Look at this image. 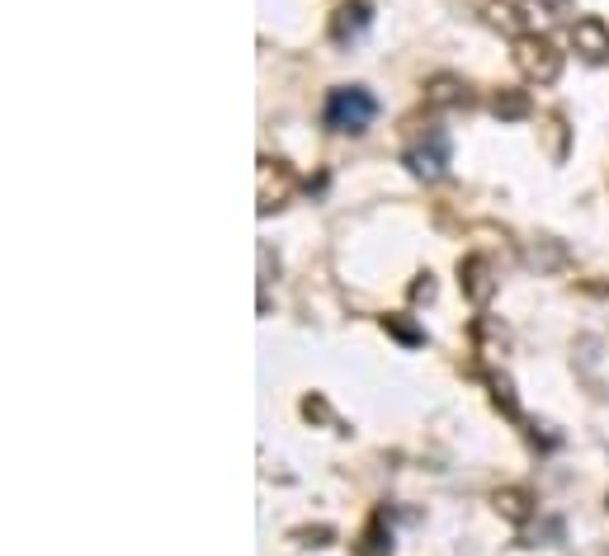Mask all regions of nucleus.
I'll use <instances>...</instances> for the list:
<instances>
[{
  "label": "nucleus",
  "instance_id": "obj_1",
  "mask_svg": "<svg viewBox=\"0 0 609 556\" xmlns=\"http://www.w3.org/2000/svg\"><path fill=\"white\" fill-rule=\"evenodd\" d=\"M321 119L331 133H364L368 123L378 119V99L364 90V85H340V90L326 95V109H321Z\"/></svg>",
  "mask_w": 609,
  "mask_h": 556
},
{
  "label": "nucleus",
  "instance_id": "obj_2",
  "mask_svg": "<svg viewBox=\"0 0 609 556\" xmlns=\"http://www.w3.org/2000/svg\"><path fill=\"white\" fill-rule=\"evenodd\" d=\"M515 66H520V76L524 81H538V85H552L562 76V52H558V42L544 38V34H520L515 38Z\"/></svg>",
  "mask_w": 609,
  "mask_h": 556
},
{
  "label": "nucleus",
  "instance_id": "obj_3",
  "mask_svg": "<svg viewBox=\"0 0 609 556\" xmlns=\"http://www.w3.org/2000/svg\"><path fill=\"white\" fill-rule=\"evenodd\" d=\"M293 189H297V175L283 161H269V156H260V218H269L275 208H283L293 198Z\"/></svg>",
  "mask_w": 609,
  "mask_h": 556
},
{
  "label": "nucleus",
  "instance_id": "obj_4",
  "mask_svg": "<svg viewBox=\"0 0 609 556\" xmlns=\"http://www.w3.org/2000/svg\"><path fill=\"white\" fill-rule=\"evenodd\" d=\"M459 288L473 307H487L491 293H496V274H491V260L487 255H463L459 260Z\"/></svg>",
  "mask_w": 609,
  "mask_h": 556
},
{
  "label": "nucleus",
  "instance_id": "obj_5",
  "mask_svg": "<svg viewBox=\"0 0 609 556\" xmlns=\"http://www.w3.org/2000/svg\"><path fill=\"white\" fill-rule=\"evenodd\" d=\"M406 165H411V175L425 180V184L444 180V170H449V137H444V133H435L430 141L411 147V151H406Z\"/></svg>",
  "mask_w": 609,
  "mask_h": 556
},
{
  "label": "nucleus",
  "instance_id": "obj_6",
  "mask_svg": "<svg viewBox=\"0 0 609 556\" xmlns=\"http://www.w3.org/2000/svg\"><path fill=\"white\" fill-rule=\"evenodd\" d=\"M572 48L586 57L590 66L609 62V24L600 20V14H581V20L572 24Z\"/></svg>",
  "mask_w": 609,
  "mask_h": 556
},
{
  "label": "nucleus",
  "instance_id": "obj_7",
  "mask_svg": "<svg viewBox=\"0 0 609 556\" xmlns=\"http://www.w3.org/2000/svg\"><path fill=\"white\" fill-rule=\"evenodd\" d=\"M425 104L430 109H467L473 104V90H467V81L439 71V76H430V85H425Z\"/></svg>",
  "mask_w": 609,
  "mask_h": 556
},
{
  "label": "nucleus",
  "instance_id": "obj_8",
  "mask_svg": "<svg viewBox=\"0 0 609 556\" xmlns=\"http://www.w3.org/2000/svg\"><path fill=\"white\" fill-rule=\"evenodd\" d=\"M368 24H374V10H368L364 0H350V5H340L331 14V42H336V48H345V42L360 38Z\"/></svg>",
  "mask_w": 609,
  "mask_h": 556
},
{
  "label": "nucleus",
  "instance_id": "obj_9",
  "mask_svg": "<svg viewBox=\"0 0 609 556\" xmlns=\"http://www.w3.org/2000/svg\"><path fill=\"white\" fill-rule=\"evenodd\" d=\"M491 505H496V515L510 519V523H529L534 519V495L524 486H501L491 495Z\"/></svg>",
  "mask_w": 609,
  "mask_h": 556
},
{
  "label": "nucleus",
  "instance_id": "obj_10",
  "mask_svg": "<svg viewBox=\"0 0 609 556\" xmlns=\"http://www.w3.org/2000/svg\"><path fill=\"white\" fill-rule=\"evenodd\" d=\"M354 556H392V529H388V515H378L364 523L360 543H354Z\"/></svg>",
  "mask_w": 609,
  "mask_h": 556
},
{
  "label": "nucleus",
  "instance_id": "obj_11",
  "mask_svg": "<svg viewBox=\"0 0 609 556\" xmlns=\"http://www.w3.org/2000/svg\"><path fill=\"white\" fill-rule=\"evenodd\" d=\"M487 20L496 28H506V34H524V5L520 0H487Z\"/></svg>",
  "mask_w": 609,
  "mask_h": 556
},
{
  "label": "nucleus",
  "instance_id": "obj_12",
  "mask_svg": "<svg viewBox=\"0 0 609 556\" xmlns=\"http://www.w3.org/2000/svg\"><path fill=\"white\" fill-rule=\"evenodd\" d=\"M491 109H496V119H506V123H520V119H529V95L524 90H496L491 99Z\"/></svg>",
  "mask_w": 609,
  "mask_h": 556
},
{
  "label": "nucleus",
  "instance_id": "obj_13",
  "mask_svg": "<svg viewBox=\"0 0 609 556\" xmlns=\"http://www.w3.org/2000/svg\"><path fill=\"white\" fill-rule=\"evenodd\" d=\"M382 331H388L392 339H402L406 349H416V345H425V331L416 321H406V317H382Z\"/></svg>",
  "mask_w": 609,
  "mask_h": 556
},
{
  "label": "nucleus",
  "instance_id": "obj_14",
  "mask_svg": "<svg viewBox=\"0 0 609 556\" xmlns=\"http://www.w3.org/2000/svg\"><path fill=\"white\" fill-rule=\"evenodd\" d=\"M529 264H538V269H562V264H567V250H562V240L544 236V240H538V246L529 250Z\"/></svg>",
  "mask_w": 609,
  "mask_h": 556
},
{
  "label": "nucleus",
  "instance_id": "obj_15",
  "mask_svg": "<svg viewBox=\"0 0 609 556\" xmlns=\"http://www.w3.org/2000/svg\"><path fill=\"white\" fill-rule=\"evenodd\" d=\"M491 401H496V410H506L510 420H520V401H515V387H510L506 373H491Z\"/></svg>",
  "mask_w": 609,
  "mask_h": 556
},
{
  "label": "nucleus",
  "instance_id": "obj_16",
  "mask_svg": "<svg viewBox=\"0 0 609 556\" xmlns=\"http://www.w3.org/2000/svg\"><path fill=\"white\" fill-rule=\"evenodd\" d=\"M524 14H534V20H567L572 14V0H520Z\"/></svg>",
  "mask_w": 609,
  "mask_h": 556
},
{
  "label": "nucleus",
  "instance_id": "obj_17",
  "mask_svg": "<svg viewBox=\"0 0 609 556\" xmlns=\"http://www.w3.org/2000/svg\"><path fill=\"white\" fill-rule=\"evenodd\" d=\"M544 133H548V156H552V161H562V156H567V123H562V113H548Z\"/></svg>",
  "mask_w": 609,
  "mask_h": 556
},
{
  "label": "nucleus",
  "instance_id": "obj_18",
  "mask_svg": "<svg viewBox=\"0 0 609 556\" xmlns=\"http://www.w3.org/2000/svg\"><path fill=\"white\" fill-rule=\"evenodd\" d=\"M303 416H307V420H321V424H331V406H326L321 396H307V401H303Z\"/></svg>",
  "mask_w": 609,
  "mask_h": 556
},
{
  "label": "nucleus",
  "instance_id": "obj_19",
  "mask_svg": "<svg viewBox=\"0 0 609 556\" xmlns=\"http://www.w3.org/2000/svg\"><path fill=\"white\" fill-rule=\"evenodd\" d=\"M411 302H435V279L421 274L416 283H411Z\"/></svg>",
  "mask_w": 609,
  "mask_h": 556
},
{
  "label": "nucleus",
  "instance_id": "obj_20",
  "mask_svg": "<svg viewBox=\"0 0 609 556\" xmlns=\"http://www.w3.org/2000/svg\"><path fill=\"white\" fill-rule=\"evenodd\" d=\"M297 538H303L307 547H326V538H331V529H297Z\"/></svg>",
  "mask_w": 609,
  "mask_h": 556
}]
</instances>
